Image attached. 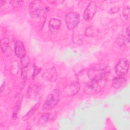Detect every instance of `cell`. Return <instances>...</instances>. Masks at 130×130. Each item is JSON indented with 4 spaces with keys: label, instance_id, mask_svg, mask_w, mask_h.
Listing matches in <instances>:
<instances>
[{
    "label": "cell",
    "instance_id": "8992f818",
    "mask_svg": "<svg viewBox=\"0 0 130 130\" xmlns=\"http://www.w3.org/2000/svg\"><path fill=\"white\" fill-rule=\"evenodd\" d=\"M42 4V2L39 1H34L30 3L28 11L31 17L36 18L41 16L42 10L43 7Z\"/></svg>",
    "mask_w": 130,
    "mask_h": 130
},
{
    "label": "cell",
    "instance_id": "9a60e30c",
    "mask_svg": "<svg viewBox=\"0 0 130 130\" xmlns=\"http://www.w3.org/2000/svg\"><path fill=\"white\" fill-rule=\"evenodd\" d=\"M41 87L39 84H33L31 85L28 89V94L30 97L36 96L40 91Z\"/></svg>",
    "mask_w": 130,
    "mask_h": 130
},
{
    "label": "cell",
    "instance_id": "9c48e42d",
    "mask_svg": "<svg viewBox=\"0 0 130 130\" xmlns=\"http://www.w3.org/2000/svg\"><path fill=\"white\" fill-rule=\"evenodd\" d=\"M1 48L3 53L7 56H9L12 53V50L9 45V41L8 38H3L1 40Z\"/></svg>",
    "mask_w": 130,
    "mask_h": 130
},
{
    "label": "cell",
    "instance_id": "484cf974",
    "mask_svg": "<svg viewBox=\"0 0 130 130\" xmlns=\"http://www.w3.org/2000/svg\"><path fill=\"white\" fill-rule=\"evenodd\" d=\"M7 2L6 1H1V6L5 4Z\"/></svg>",
    "mask_w": 130,
    "mask_h": 130
},
{
    "label": "cell",
    "instance_id": "6da1fadb",
    "mask_svg": "<svg viewBox=\"0 0 130 130\" xmlns=\"http://www.w3.org/2000/svg\"><path fill=\"white\" fill-rule=\"evenodd\" d=\"M110 70V68L107 64H98L88 70L87 75L90 80L101 79L108 77Z\"/></svg>",
    "mask_w": 130,
    "mask_h": 130
},
{
    "label": "cell",
    "instance_id": "d4e9b609",
    "mask_svg": "<svg viewBox=\"0 0 130 130\" xmlns=\"http://www.w3.org/2000/svg\"><path fill=\"white\" fill-rule=\"evenodd\" d=\"M4 87H5V83H3V84L2 85L1 87V92H2L3 89H4Z\"/></svg>",
    "mask_w": 130,
    "mask_h": 130
},
{
    "label": "cell",
    "instance_id": "e0dca14e",
    "mask_svg": "<svg viewBox=\"0 0 130 130\" xmlns=\"http://www.w3.org/2000/svg\"><path fill=\"white\" fill-rule=\"evenodd\" d=\"M21 62L22 68H27L30 62V59L29 57L26 55L22 57L21 58Z\"/></svg>",
    "mask_w": 130,
    "mask_h": 130
},
{
    "label": "cell",
    "instance_id": "3957f363",
    "mask_svg": "<svg viewBox=\"0 0 130 130\" xmlns=\"http://www.w3.org/2000/svg\"><path fill=\"white\" fill-rule=\"evenodd\" d=\"M61 95L60 92L58 89H55L49 94L44 103L43 108L45 110H50L54 108L58 103Z\"/></svg>",
    "mask_w": 130,
    "mask_h": 130
},
{
    "label": "cell",
    "instance_id": "ba28073f",
    "mask_svg": "<svg viewBox=\"0 0 130 130\" xmlns=\"http://www.w3.org/2000/svg\"><path fill=\"white\" fill-rule=\"evenodd\" d=\"M96 3L94 1H91L83 13V17L84 19L87 21L91 20L96 12Z\"/></svg>",
    "mask_w": 130,
    "mask_h": 130
},
{
    "label": "cell",
    "instance_id": "cb8c5ba5",
    "mask_svg": "<svg viewBox=\"0 0 130 130\" xmlns=\"http://www.w3.org/2000/svg\"><path fill=\"white\" fill-rule=\"evenodd\" d=\"M126 34L127 35V36L129 37V25L126 29Z\"/></svg>",
    "mask_w": 130,
    "mask_h": 130
},
{
    "label": "cell",
    "instance_id": "5bb4252c",
    "mask_svg": "<svg viewBox=\"0 0 130 130\" xmlns=\"http://www.w3.org/2000/svg\"><path fill=\"white\" fill-rule=\"evenodd\" d=\"M61 25V21L56 18H52L49 22V28L51 32L57 30Z\"/></svg>",
    "mask_w": 130,
    "mask_h": 130
},
{
    "label": "cell",
    "instance_id": "ac0fdd59",
    "mask_svg": "<svg viewBox=\"0 0 130 130\" xmlns=\"http://www.w3.org/2000/svg\"><path fill=\"white\" fill-rule=\"evenodd\" d=\"M18 64L17 61H14L12 63V66L11 69V72L12 74L13 75H16L17 74L18 71Z\"/></svg>",
    "mask_w": 130,
    "mask_h": 130
},
{
    "label": "cell",
    "instance_id": "30bf717a",
    "mask_svg": "<svg viewBox=\"0 0 130 130\" xmlns=\"http://www.w3.org/2000/svg\"><path fill=\"white\" fill-rule=\"evenodd\" d=\"M15 52L16 55L20 58L25 55V49L23 43L20 40H17L15 43Z\"/></svg>",
    "mask_w": 130,
    "mask_h": 130
},
{
    "label": "cell",
    "instance_id": "44dd1931",
    "mask_svg": "<svg viewBox=\"0 0 130 130\" xmlns=\"http://www.w3.org/2000/svg\"><path fill=\"white\" fill-rule=\"evenodd\" d=\"M27 68H22L21 77L23 81H25L27 78Z\"/></svg>",
    "mask_w": 130,
    "mask_h": 130
},
{
    "label": "cell",
    "instance_id": "277c9868",
    "mask_svg": "<svg viewBox=\"0 0 130 130\" xmlns=\"http://www.w3.org/2000/svg\"><path fill=\"white\" fill-rule=\"evenodd\" d=\"M65 21L68 28L73 30L78 25L80 21V15L76 12H69L66 15Z\"/></svg>",
    "mask_w": 130,
    "mask_h": 130
},
{
    "label": "cell",
    "instance_id": "7a4b0ae2",
    "mask_svg": "<svg viewBox=\"0 0 130 130\" xmlns=\"http://www.w3.org/2000/svg\"><path fill=\"white\" fill-rule=\"evenodd\" d=\"M107 78H104L98 80H91L83 88L84 92L86 94H93L100 91L106 85Z\"/></svg>",
    "mask_w": 130,
    "mask_h": 130
},
{
    "label": "cell",
    "instance_id": "2e32d148",
    "mask_svg": "<svg viewBox=\"0 0 130 130\" xmlns=\"http://www.w3.org/2000/svg\"><path fill=\"white\" fill-rule=\"evenodd\" d=\"M40 105V102H38V103H37L27 113L26 115H25L23 117H22V119L23 120H26L28 119H29L34 114V113L36 112V110H37V109L39 108V106Z\"/></svg>",
    "mask_w": 130,
    "mask_h": 130
},
{
    "label": "cell",
    "instance_id": "d6986e66",
    "mask_svg": "<svg viewBox=\"0 0 130 130\" xmlns=\"http://www.w3.org/2000/svg\"><path fill=\"white\" fill-rule=\"evenodd\" d=\"M123 17L127 20H129L130 15H129V6H126L124 8L123 11Z\"/></svg>",
    "mask_w": 130,
    "mask_h": 130
},
{
    "label": "cell",
    "instance_id": "8fae6325",
    "mask_svg": "<svg viewBox=\"0 0 130 130\" xmlns=\"http://www.w3.org/2000/svg\"><path fill=\"white\" fill-rule=\"evenodd\" d=\"M116 43L122 48H128L129 47V37L123 35H120L116 39Z\"/></svg>",
    "mask_w": 130,
    "mask_h": 130
},
{
    "label": "cell",
    "instance_id": "7402d4cb",
    "mask_svg": "<svg viewBox=\"0 0 130 130\" xmlns=\"http://www.w3.org/2000/svg\"><path fill=\"white\" fill-rule=\"evenodd\" d=\"M19 105H20V103L19 102V101H18V102L16 103V105L14 107V110H13V117H15L16 115H17V113L18 112V110L19 109Z\"/></svg>",
    "mask_w": 130,
    "mask_h": 130
},
{
    "label": "cell",
    "instance_id": "603a6c76",
    "mask_svg": "<svg viewBox=\"0 0 130 130\" xmlns=\"http://www.w3.org/2000/svg\"><path fill=\"white\" fill-rule=\"evenodd\" d=\"M40 70H41L40 68L34 66V72H33L32 76V78H34L40 72Z\"/></svg>",
    "mask_w": 130,
    "mask_h": 130
},
{
    "label": "cell",
    "instance_id": "4fadbf2b",
    "mask_svg": "<svg viewBox=\"0 0 130 130\" xmlns=\"http://www.w3.org/2000/svg\"><path fill=\"white\" fill-rule=\"evenodd\" d=\"M43 77L44 79L51 81H55L56 79L57 74L54 68H51L46 71L43 73Z\"/></svg>",
    "mask_w": 130,
    "mask_h": 130
},
{
    "label": "cell",
    "instance_id": "ffe728a7",
    "mask_svg": "<svg viewBox=\"0 0 130 130\" xmlns=\"http://www.w3.org/2000/svg\"><path fill=\"white\" fill-rule=\"evenodd\" d=\"M10 2L11 3L12 6L14 8H20L22 6L23 1H11Z\"/></svg>",
    "mask_w": 130,
    "mask_h": 130
},
{
    "label": "cell",
    "instance_id": "52a82bcc",
    "mask_svg": "<svg viewBox=\"0 0 130 130\" xmlns=\"http://www.w3.org/2000/svg\"><path fill=\"white\" fill-rule=\"evenodd\" d=\"M80 90V84L77 81L69 82L64 89V92L68 96H74L77 94Z\"/></svg>",
    "mask_w": 130,
    "mask_h": 130
},
{
    "label": "cell",
    "instance_id": "7c38bea8",
    "mask_svg": "<svg viewBox=\"0 0 130 130\" xmlns=\"http://www.w3.org/2000/svg\"><path fill=\"white\" fill-rule=\"evenodd\" d=\"M126 79L123 76H118L115 77L112 81V86L116 89L123 87L126 84Z\"/></svg>",
    "mask_w": 130,
    "mask_h": 130
},
{
    "label": "cell",
    "instance_id": "5b68a950",
    "mask_svg": "<svg viewBox=\"0 0 130 130\" xmlns=\"http://www.w3.org/2000/svg\"><path fill=\"white\" fill-rule=\"evenodd\" d=\"M115 73L118 76H124L127 74L129 69V61L126 58H121L115 67Z\"/></svg>",
    "mask_w": 130,
    "mask_h": 130
}]
</instances>
